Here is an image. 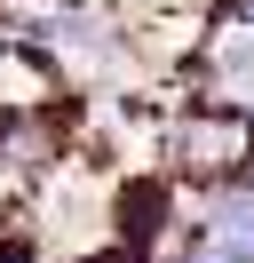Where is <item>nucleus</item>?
<instances>
[{
    "label": "nucleus",
    "instance_id": "f257e3e1",
    "mask_svg": "<svg viewBox=\"0 0 254 263\" xmlns=\"http://www.w3.org/2000/svg\"><path fill=\"white\" fill-rule=\"evenodd\" d=\"M199 247H206V255H230V263H254V192H222V199H206V215H199Z\"/></svg>",
    "mask_w": 254,
    "mask_h": 263
},
{
    "label": "nucleus",
    "instance_id": "f03ea898",
    "mask_svg": "<svg viewBox=\"0 0 254 263\" xmlns=\"http://www.w3.org/2000/svg\"><path fill=\"white\" fill-rule=\"evenodd\" d=\"M183 263H230V255H206V247H199V255H183Z\"/></svg>",
    "mask_w": 254,
    "mask_h": 263
}]
</instances>
